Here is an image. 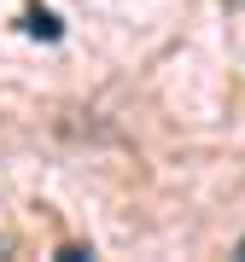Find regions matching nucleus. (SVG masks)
Instances as JSON below:
<instances>
[{
  "label": "nucleus",
  "mask_w": 245,
  "mask_h": 262,
  "mask_svg": "<svg viewBox=\"0 0 245 262\" xmlns=\"http://www.w3.org/2000/svg\"><path fill=\"white\" fill-rule=\"evenodd\" d=\"M29 35H41V41H58V18H53V12H29Z\"/></svg>",
  "instance_id": "f257e3e1"
},
{
  "label": "nucleus",
  "mask_w": 245,
  "mask_h": 262,
  "mask_svg": "<svg viewBox=\"0 0 245 262\" xmlns=\"http://www.w3.org/2000/svg\"><path fill=\"white\" fill-rule=\"evenodd\" d=\"M239 256H245V239H239Z\"/></svg>",
  "instance_id": "f03ea898"
},
{
  "label": "nucleus",
  "mask_w": 245,
  "mask_h": 262,
  "mask_svg": "<svg viewBox=\"0 0 245 262\" xmlns=\"http://www.w3.org/2000/svg\"><path fill=\"white\" fill-rule=\"evenodd\" d=\"M0 251H6V245H0Z\"/></svg>",
  "instance_id": "7ed1b4c3"
}]
</instances>
